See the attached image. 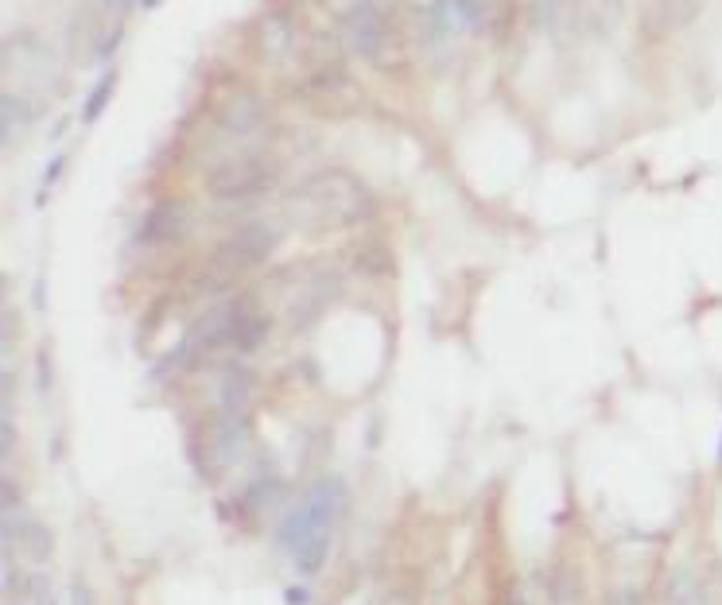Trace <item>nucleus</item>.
Instances as JSON below:
<instances>
[{"label": "nucleus", "instance_id": "obj_1", "mask_svg": "<svg viewBox=\"0 0 722 605\" xmlns=\"http://www.w3.org/2000/svg\"><path fill=\"white\" fill-rule=\"evenodd\" d=\"M342 512H346V481L319 478L307 489V497L299 501L296 509L284 516L280 543L288 547V555L296 559V567L303 574H315L323 567Z\"/></svg>", "mask_w": 722, "mask_h": 605}, {"label": "nucleus", "instance_id": "obj_2", "mask_svg": "<svg viewBox=\"0 0 722 605\" xmlns=\"http://www.w3.org/2000/svg\"><path fill=\"white\" fill-rule=\"evenodd\" d=\"M70 605H94V594L86 590V582H74V590H70Z\"/></svg>", "mask_w": 722, "mask_h": 605}, {"label": "nucleus", "instance_id": "obj_3", "mask_svg": "<svg viewBox=\"0 0 722 605\" xmlns=\"http://www.w3.org/2000/svg\"><path fill=\"white\" fill-rule=\"evenodd\" d=\"M284 602H288V605H307V590H303V586H288Z\"/></svg>", "mask_w": 722, "mask_h": 605}, {"label": "nucleus", "instance_id": "obj_5", "mask_svg": "<svg viewBox=\"0 0 722 605\" xmlns=\"http://www.w3.org/2000/svg\"><path fill=\"white\" fill-rule=\"evenodd\" d=\"M719 458H722V450H719Z\"/></svg>", "mask_w": 722, "mask_h": 605}, {"label": "nucleus", "instance_id": "obj_4", "mask_svg": "<svg viewBox=\"0 0 722 605\" xmlns=\"http://www.w3.org/2000/svg\"><path fill=\"white\" fill-rule=\"evenodd\" d=\"M513 605H525V602H521V598H517V602H513Z\"/></svg>", "mask_w": 722, "mask_h": 605}]
</instances>
